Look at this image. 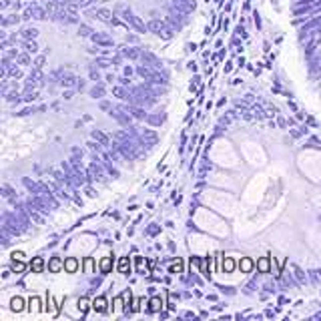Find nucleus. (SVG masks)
<instances>
[{
    "mask_svg": "<svg viewBox=\"0 0 321 321\" xmlns=\"http://www.w3.org/2000/svg\"><path fill=\"white\" fill-rule=\"evenodd\" d=\"M148 30H151L153 34H157L159 38H165V40H171L173 38V32H175V28L171 26L167 20H151V23H148Z\"/></svg>",
    "mask_w": 321,
    "mask_h": 321,
    "instance_id": "1",
    "label": "nucleus"
},
{
    "mask_svg": "<svg viewBox=\"0 0 321 321\" xmlns=\"http://www.w3.org/2000/svg\"><path fill=\"white\" fill-rule=\"evenodd\" d=\"M121 10H123V12H121V14H123V20H124V23H126L128 26H133L137 32H147V30H148V25H145L143 20H141V18H139L131 8L121 6Z\"/></svg>",
    "mask_w": 321,
    "mask_h": 321,
    "instance_id": "2",
    "label": "nucleus"
},
{
    "mask_svg": "<svg viewBox=\"0 0 321 321\" xmlns=\"http://www.w3.org/2000/svg\"><path fill=\"white\" fill-rule=\"evenodd\" d=\"M139 139H141L143 147H147V148H153V147L157 145V141H159L157 133H153V131H147V128L139 133Z\"/></svg>",
    "mask_w": 321,
    "mask_h": 321,
    "instance_id": "3",
    "label": "nucleus"
},
{
    "mask_svg": "<svg viewBox=\"0 0 321 321\" xmlns=\"http://www.w3.org/2000/svg\"><path fill=\"white\" fill-rule=\"evenodd\" d=\"M109 115H111L115 121H119L123 126H131V123H133V121H131L133 117L128 115V113H124V111H121L119 106H117V109H111V111H109Z\"/></svg>",
    "mask_w": 321,
    "mask_h": 321,
    "instance_id": "4",
    "label": "nucleus"
},
{
    "mask_svg": "<svg viewBox=\"0 0 321 321\" xmlns=\"http://www.w3.org/2000/svg\"><path fill=\"white\" fill-rule=\"evenodd\" d=\"M89 177L91 179H95V181H106V177H104V171H102V167L100 165H97V159H95V163H91L89 165Z\"/></svg>",
    "mask_w": 321,
    "mask_h": 321,
    "instance_id": "5",
    "label": "nucleus"
},
{
    "mask_svg": "<svg viewBox=\"0 0 321 321\" xmlns=\"http://www.w3.org/2000/svg\"><path fill=\"white\" fill-rule=\"evenodd\" d=\"M141 60L145 62V64H148V67H153V69H157V71H163V62L153 54V52H143V56H141Z\"/></svg>",
    "mask_w": 321,
    "mask_h": 321,
    "instance_id": "6",
    "label": "nucleus"
},
{
    "mask_svg": "<svg viewBox=\"0 0 321 321\" xmlns=\"http://www.w3.org/2000/svg\"><path fill=\"white\" fill-rule=\"evenodd\" d=\"M23 18H25V20H30V18L42 20V18H47V12H45V8H40V6H32V8H26V10H25Z\"/></svg>",
    "mask_w": 321,
    "mask_h": 321,
    "instance_id": "7",
    "label": "nucleus"
},
{
    "mask_svg": "<svg viewBox=\"0 0 321 321\" xmlns=\"http://www.w3.org/2000/svg\"><path fill=\"white\" fill-rule=\"evenodd\" d=\"M91 40L95 42V45H99V47H113V45H115L113 38H109L106 34H100V32H93Z\"/></svg>",
    "mask_w": 321,
    "mask_h": 321,
    "instance_id": "8",
    "label": "nucleus"
},
{
    "mask_svg": "<svg viewBox=\"0 0 321 321\" xmlns=\"http://www.w3.org/2000/svg\"><path fill=\"white\" fill-rule=\"evenodd\" d=\"M95 18H99V20H102V23H106V25H113V12L111 10H106V8H99L97 12H95Z\"/></svg>",
    "mask_w": 321,
    "mask_h": 321,
    "instance_id": "9",
    "label": "nucleus"
},
{
    "mask_svg": "<svg viewBox=\"0 0 321 321\" xmlns=\"http://www.w3.org/2000/svg\"><path fill=\"white\" fill-rule=\"evenodd\" d=\"M91 137H93L97 143H100L102 147H111V141H109V137H106L102 131H99V128H95V131L91 133Z\"/></svg>",
    "mask_w": 321,
    "mask_h": 321,
    "instance_id": "10",
    "label": "nucleus"
},
{
    "mask_svg": "<svg viewBox=\"0 0 321 321\" xmlns=\"http://www.w3.org/2000/svg\"><path fill=\"white\" fill-rule=\"evenodd\" d=\"M121 54L123 56H126V58H141L143 56V50H139V49H131V47H123L121 49Z\"/></svg>",
    "mask_w": 321,
    "mask_h": 321,
    "instance_id": "11",
    "label": "nucleus"
},
{
    "mask_svg": "<svg viewBox=\"0 0 321 321\" xmlns=\"http://www.w3.org/2000/svg\"><path fill=\"white\" fill-rule=\"evenodd\" d=\"M113 95L121 100H128V97H131V91H126L123 84H117V87H113Z\"/></svg>",
    "mask_w": 321,
    "mask_h": 321,
    "instance_id": "12",
    "label": "nucleus"
},
{
    "mask_svg": "<svg viewBox=\"0 0 321 321\" xmlns=\"http://www.w3.org/2000/svg\"><path fill=\"white\" fill-rule=\"evenodd\" d=\"M20 23V16L18 14H4L2 18H0V25H2L4 28L10 26V25H18Z\"/></svg>",
    "mask_w": 321,
    "mask_h": 321,
    "instance_id": "13",
    "label": "nucleus"
},
{
    "mask_svg": "<svg viewBox=\"0 0 321 321\" xmlns=\"http://www.w3.org/2000/svg\"><path fill=\"white\" fill-rule=\"evenodd\" d=\"M60 84H62V87H76V84H78V78L76 76H73V74H62L60 76Z\"/></svg>",
    "mask_w": 321,
    "mask_h": 321,
    "instance_id": "14",
    "label": "nucleus"
},
{
    "mask_svg": "<svg viewBox=\"0 0 321 321\" xmlns=\"http://www.w3.org/2000/svg\"><path fill=\"white\" fill-rule=\"evenodd\" d=\"M49 269H50L52 273H58L60 269H64V261L60 259V257H52V259L49 261Z\"/></svg>",
    "mask_w": 321,
    "mask_h": 321,
    "instance_id": "15",
    "label": "nucleus"
},
{
    "mask_svg": "<svg viewBox=\"0 0 321 321\" xmlns=\"http://www.w3.org/2000/svg\"><path fill=\"white\" fill-rule=\"evenodd\" d=\"M119 273H123V275L131 273V259H128V257H121V261H119Z\"/></svg>",
    "mask_w": 321,
    "mask_h": 321,
    "instance_id": "16",
    "label": "nucleus"
},
{
    "mask_svg": "<svg viewBox=\"0 0 321 321\" xmlns=\"http://www.w3.org/2000/svg\"><path fill=\"white\" fill-rule=\"evenodd\" d=\"M165 119H167L165 115L157 113V115H148V117H147V123H148V124H153V126H161V124L165 123Z\"/></svg>",
    "mask_w": 321,
    "mask_h": 321,
    "instance_id": "17",
    "label": "nucleus"
},
{
    "mask_svg": "<svg viewBox=\"0 0 321 321\" xmlns=\"http://www.w3.org/2000/svg\"><path fill=\"white\" fill-rule=\"evenodd\" d=\"M93 309H95L97 313H104V311H106V299H104V297H97L95 301H93Z\"/></svg>",
    "mask_w": 321,
    "mask_h": 321,
    "instance_id": "18",
    "label": "nucleus"
},
{
    "mask_svg": "<svg viewBox=\"0 0 321 321\" xmlns=\"http://www.w3.org/2000/svg\"><path fill=\"white\" fill-rule=\"evenodd\" d=\"M76 269H78V261L74 259V257H69V259H64V271L76 273Z\"/></svg>",
    "mask_w": 321,
    "mask_h": 321,
    "instance_id": "19",
    "label": "nucleus"
},
{
    "mask_svg": "<svg viewBox=\"0 0 321 321\" xmlns=\"http://www.w3.org/2000/svg\"><path fill=\"white\" fill-rule=\"evenodd\" d=\"M111 269H113V257H102V261H100V271H102V275L111 273Z\"/></svg>",
    "mask_w": 321,
    "mask_h": 321,
    "instance_id": "20",
    "label": "nucleus"
},
{
    "mask_svg": "<svg viewBox=\"0 0 321 321\" xmlns=\"http://www.w3.org/2000/svg\"><path fill=\"white\" fill-rule=\"evenodd\" d=\"M89 95H91L95 100H97V99H102V97H104V87H102V84L99 82V84H95V87L89 91Z\"/></svg>",
    "mask_w": 321,
    "mask_h": 321,
    "instance_id": "21",
    "label": "nucleus"
},
{
    "mask_svg": "<svg viewBox=\"0 0 321 321\" xmlns=\"http://www.w3.org/2000/svg\"><path fill=\"white\" fill-rule=\"evenodd\" d=\"M257 269H259L261 273H269L271 271V261L267 259V257H261V259L257 261Z\"/></svg>",
    "mask_w": 321,
    "mask_h": 321,
    "instance_id": "22",
    "label": "nucleus"
},
{
    "mask_svg": "<svg viewBox=\"0 0 321 321\" xmlns=\"http://www.w3.org/2000/svg\"><path fill=\"white\" fill-rule=\"evenodd\" d=\"M253 267H255V265H253V261L249 259V257H243V259L239 261V269H241L243 273H251Z\"/></svg>",
    "mask_w": 321,
    "mask_h": 321,
    "instance_id": "23",
    "label": "nucleus"
},
{
    "mask_svg": "<svg viewBox=\"0 0 321 321\" xmlns=\"http://www.w3.org/2000/svg\"><path fill=\"white\" fill-rule=\"evenodd\" d=\"M30 267H32L34 273H40L42 269H45V259H42V257H34L32 263H30Z\"/></svg>",
    "mask_w": 321,
    "mask_h": 321,
    "instance_id": "24",
    "label": "nucleus"
},
{
    "mask_svg": "<svg viewBox=\"0 0 321 321\" xmlns=\"http://www.w3.org/2000/svg\"><path fill=\"white\" fill-rule=\"evenodd\" d=\"M148 305H151V307H148V311H151V313H157V311H161V307H163V301H161V297H153L151 301H148Z\"/></svg>",
    "mask_w": 321,
    "mask_h": 321,
    "instance_id": "25",
    "label": "nucleus"
},
{
    "mask_svg": "<svg viewBox=\"0 0 321 321\" xmlns=\"http://www.w3.org/2000/svg\"><path fill=\"white\" fill-rule=\"evenodd\" d=\"M10 309L16 311V313H18V311H23V309H25V301H23L20 297H14L12 301H10Z\"/></svg>",
    "mask_w": 321,
    "mask_h": 321,
    "instance_id": "26",
    "label": "nucleus"
},
{
    "mask_svg": "<svg viewBox=\"0 0 321 321\" xmlns=\"http://www.w3.org/2000/svg\"><path fill=\"white\" fill-rule=\"evenodd\" d=\"M20 34H23V38H25V40H34V38L38 36V30H36V28H25V30L20 32Z\"/></svg>",
    "mask_w": 321,
    "mask_h": 321,
    "instance_id": "27",
    "label": "nucleus"
},
{
    "mask_svg": "<svg viewBox=\"0 0 321 321\" xmlns=\"http://www.w3.org/2000/svg\"><path fill=\"white\" fill-rule=\"evenodd\" d=\"M25 49H26V52H32V54L38 52V45L34 40H25Z\"/></svg>",
    "mask_w": 321,
    "mask_h": 321,
    "instance_id": "28",
    "label": "nucleus"
},
{
    "mask_svg": "<svg viewBox=\"0 0 321 321\" xmlns=\"http://www.w3.org/2000/svg\"><path fill=\"white\" fill-rule=\"evenodd\" d=\"M221 267H223V271H225V273H233V269H235V261L231 259V257H227V259L223 261V265H221Z\"/></svg>",
    "mask_w": 321,
    "mask_h": 321,
    "instance_id": "29",
    "label": "nucleus"
},
{
    "mask_svg": "<svg viewBox=\"0 0 321 321\" xmlns=\"http://www.w3.org/2000/svg\"><path fill=\"white\" fill-rule=\"evenodd\" d=\"M89 305H91V303H89V299H87V297H80V299H78V309H80V313H82V315L87 313Z\"/></svg>",
    "mask_w": 321,
    "mask_h": 321,
    "instance_id": "30",
    "label": "nucleus"
},
{
    "mask_svg": "<svg viewBox=\"0 0 321 321\" xmlns=\"http://www.w3.org/2000/svg\"><path fill=\"white\" fill-rule=\"evenodd\" d=\"M36 97H38V93H36V91H32V89H26V93H25L23 100H26V102H32V100H36Z\"/></svg>",
    "mask_w": 321,
    "mask_h": 321,
    "instance_id": "31",
    "label": "nucleus"
},
{
    "mask_svg": "<svg viewBox=\"0 0 321 321\" xmlns=\"http://www.w3.org/2000/svg\"><path fill=\"white\" fill-rule=\"evenodd\" d=\"M25 269H26V267H25V263L20 261V259H14V261H12V271H14V273H23Z\"/></svg>",
    "mask_w": 321,
    "mask_h": 321,
    "instance_id": "32",
    "label": "nucleus"
},
{
    "mask_svg": "<svg viewBox=\"0 0 321 321\" xmlns=\"http://www.w3.org/2000/svg\"><path fill=\"white\" fill-rule=\"evenodd\" d=\"M78 34L91 38V36H93V30H91V26H87V25H80V26H78Z\"/></svg>",
    "mask_w": 321,
    "mask_h": 321,
    "instance_id": "33",
    "label": "nucleus"
},
{
    "mask_svg": "<svg viewBox=\"0 0 321 321\" xmlns=\"http://www.w3.org/2000/svg\"><path fill=\"white\" fill-rule=\"evenodd\" d=\"M4 99H6L8 102H20V100H23L16 91H14V93H6V95H4Z\"/></svg>",
    "mask_w": 321,
    "mask_h": 321,
    "instance_id": "34",
    "label": "nucleus"
},
{
    "mask_svg": "<svg viewBox=\"0 0 321 321\" xmlns=\"http://www.w3.org/2000/svg\"><path fill=\"white\" fill-rule=\"evenodd\" d=\"M38 305H40V301H38V299H36V297H32V299H30V301H28V309H30L32 313H36V311L40 309Z\"/></svg>",
    "mask_w": 321,
    "mask_h": 321,
    "instance_id": "35",
    "label": "nucleus"
},
{
    "mask_svg": "<svg viewBox=\"0 0 321 321\" xmlns=\"http://www.w3.org/2000/svg\"><path fill=\"white\" fill-rule=\"evenodd\" d=\"M32 113H36V109H34V106H26V109L18 111V113H16V117H28V115H32Z\"/></svg>",
    "mask_w": 321,
    "mask_h": 321,
    "instance_id": "36",
    "label": "nucleus"
},
{
    "mask_svg": "<svg viewBox=\"0 0 321 321\" xmlns=\"http://www.w3.org/2000/svg\"><path fill=\"white\" fill-rule=\"evenodd\" d=\"M319 25H321V16L315 18V20H311V23H307L305 28H303V32H307V30H311V28H315V26H319Z\"/></svg>",
    "mask_w": 321,
    "mask_h": 321,
    "instance_id": "37",
    "label": "nucleus"
},
{
    "mask_svg": "<svg viewBox=\"0 0 321 321\" xmlns=\"http://www.w3.org/2000/svg\"><path fill=\"white\" fill-rule=\"evenodd\" d=\"M18 64H23V67H28V64H30V56L28 54H18Z\"/></svg>",
    "mask_w": 321,
    "mask_h": 321,
    "instance_id": "38",
    "label": "nucleus"
},
{
    "mask_svg": "<svg viewBox=\"0 0 321 321\" xmlns=\"http://www.w3.org/2000/svg\"><path fill=\"white\" fill-rule=\"evenodd\" d=\"M89 74H91V78H93L95 82H100V74H99V71H97L95 67H89Z\"/></svg>",
    "mask_w": 321,
    "mask_h": 321,
    "instance_id": "39",
    "label": "nucleus"
},
{
    "mask_svg": "<svg viewBox=\"0 0 321 321\" xmlns=\"http://www.w3.org/2000/svg\"><path fill=\"white\" fill-rule=\"evenodd\" d=\"M137 267H139L137 271H139L141 275H147V273H148V271H147V267L143 265V259H141V257H137Z\"/></svg>",
    "mask_w": 321,
    "mask_h": 321,
    "instance_id": "40",
    "label": "nucleus"
},
{
    "mask_svg": "<svg viewBox=\"0 0 321 321\" xmlns=\"http://www.w3.org/2000/svg\"><path fill=\"white\" fill-rule=\"evenodd\" d=\"M12 193H14V191H12L8 185H4V187H2V197H6V199H12V197H14Z\"/></svg>",
    "mask_w": 321,
    "mask_h": 321,
    "instance_id": "41",
    "label": "nucleus"
},
{
    "mask_svg": "<svg viewBox=\"0 0 321 321\" xmlns=\"http://www.w3.org/2000/svg\"><path fill=\"white\" fill-rule=\"evenodd\" d=\"M8 73H10V76H14V78H20V76H23L20 69H16V67H8Z\"/></svg>",
    "mask_w": 321,
    "mask_h": 321,
    "instance_id": "42",
    "label": "nucleus"
},
{
    "mask_svg": "<svg viewBox=\"0 0 321 321\" xmlns=\"http://www.w3.org/2000/svg\"><path fill=\"white\" fill-rule=\"evenodd\" d=\"M45 60H47L45 56H38V58L34 60V69H42V67H45Z\"/></svg>",
    "mask_w": 321,
    "mask_h": 321,
    "instance_id": "43",
    "label": "nucleus"
},
{
    "mask_svg": "<svg viewBox=\"0 0 321 321\" xmlns=\"http://www.w3.org/2000/svg\"><path fill=\"white\" fill-rule=\"evenodd\" d=\"M293 271H295V277H297L299 281H305V275H303V271H301V269H299V267H293Z\"/></svg>",
    "mask_w": 321,
    "mask_h": 321,
    "instance_id": "44",
    "label": "nucleus"
},
{
    "mask_svg": "<svg viewBox=\"0 0 321 321\" xmlns=\"http://www.w3.org/2000/svg\"><path fill=\"white\" fill-rule=\"evenodd\" d=\"M119 82L123 84V87H131V76H126V74H124V76L119 78Z\"/></svg>",
    "mask_w": 321,
    "mask_h": 321,
    "instance_id": "45",
    "label": "nucleus"
},
{
    "mask_svg": "<svg viewBox=\"0 0 321 321\" xmlns=\"http://www.w3.org/2000/svg\"><path fill=\"white\" fill-rule=\"evenodd\" d=\"M95 64H99L100 69H109V67H111V64H109V60H104V58H99Z\"/></svg>",
    "mask_w": 321,
    "mask_h": 321,
    "instance_id": "46",
    "label": "nucleus"
},
{
    "mask_svg": "<svg viewBox=\"0 0 321 321\" xmlns=\"http://www.w3.org/2000/svg\"><path fill=\"white\" fill-rule=\"evenodd\" d=\"M84 271H87V273H93V259H91V257H89L87 261H84Z\"/></svg>",
    "mask_w": 321,
    "mask_h": 321,
    "instance_id": "47",
    "label": "nucleus"
},
{
    "mask_svg": "<svg viewBox=\"0 0 321 321\" xmlns=\"http://www.w3.org/2000/svg\"><path fill=\"white\" fill-rule=\"evenodd\" d=\"M253 113H255V117H259V119H261V117L265 115V113H263V109H261V106H257V104L253 106Z\"/></svg>",
    "mask_w": 321,
    "mask_h": 321,
    "instance_id": "48",
    "label": "nucleus"
},
{
    "mask_svg": "<svg viewBox=\"0 0 321 321\" xmlns=\"http://www.w3.org/2000/svg\"><path fill=\"white\" fill-rule=\"evenodd\" d=\"M159 231H161V227H157V225H153V227H148V229H147L148 235H157Z\"/></svg>",
    "mask_w": 321,
    "mask_h": 321,
    "instance_id": "49",
    "label": "nucleus"
},
{
    "mask_svg": "<svg viewBox=\"0 0 321 321\" xmlns=\"http://www.w3.org/2000/svg\"><path fill=\"white\" fill-rule=\"evenodd\" d=\"M100 109H102V111H111L113 106H111V102H109V100H102V102H100Z\"/></svg>",
    "mask_w": 321,
    "mask_h": 321,
    "instance_id": "50",
    "label": "nucleus"
},
{
    "mask_svg": "<svg viewBox=\"0 0 321 321\" xmlns=\"http://www.w3.org/2000/svg\"><path fill=\"white\" fill-rule=\"evenodd\" d=\"M93 2H95V0H80L78 6H80V8H87V6H91Z\"/></svg>",
    "mask_w": 321,
    "mask_h": 321,
    "instance_id": "51",
    "label": "nucleus"
},
{
    "mask_svg": "<svg viewBox=\"0 0 321 321\" xmlns=\"http://www.w3.org/2000/svg\"><path fill=\"white\" fill-rule=\"evenodd\" d=\"M139 303H141L139 299H133V307H131V309H133V311H139V309H141V305H139Z\"/></svg>",
    "mask_w": 321,
    "mask_h": 321,
    "instance_id": "52",
    "label": "nucleus"
},
{
    "mask_svg": "<svg viewBox=\"0 0 321 321\" xmlns=\"http://www.w3.org/2000/svg\"><path fill=\"white\" fill-rule=\"evenodd\" d=\"M87 195H89V197H97V193H95L91 187H87Z\"/></svg>",
    "mask_w": 321,
    "mask_h": 321,
    "instance_id": "53",
    "label": "nucleus"
},
{
    "mask_svg": "<svg viewBox=\"0 0 321 321\" xmlns=\"http://www.w3.org/2000/svg\"><path fill=\"white\" fill-rule=\"evenodd\" d=\"M73 95H74L73 91H67V93H64V99H67V100H71V99H73Z\"/></svg>",
    "mask_w": 321,
    "mask_h": 321,
    "instance_id": "54",
    "label": "nucleus"
},
{
    "mask_svg": "<svg viewBox=\"0 0 321 321\" xmlns=\"http://www.w3.org/2000/svg\"><path fill=\"white\" fill-rule=\"evenodd\" d=\"M124 74L131 76V74H133V69H131V67H124Z\"/></svg>",
    "mask_w": 321,
    "mask_h": 321,
    "instance_id": "55",
    "label": "nucleus"
},
{
    "mask_svg": "<svg viewBox=\"0 0 321 321\" xmlns=\"http://www.w3.org/2000/svg\"><path fill=\"white\" fill-rule=\"evenodd\" d=\"M76 89H80V91L84 89V80H82V78H78V84H76Z\"/></svg>",
    "mask_w": 321,
    "mask_h": 321,
    "instance_id": "56",
    "label": "nucleus"
}]
</instances>
